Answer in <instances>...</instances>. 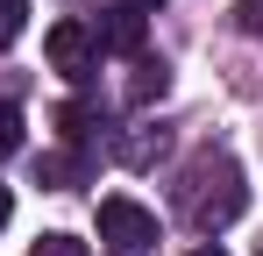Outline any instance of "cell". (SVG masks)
<instances>
[{
	"label": "cell",
	"instance_id": "1",
	"mask_svg": "<svg viewBox=\"0 0 263 256\" xmlns=\"http://www.w3.org/2000/svg\"><path fill=\"white\" fill-rule=\"evenodd\" d=\"M185 207H192V228L220 235L235 213L249 207V185H242V171L228 164V157H199V164H192V192H185Z\"/></svg>",
	"mask_w": 263,
	"mask_h": 256
},
{
	"label": "cell",
	"instance_id": "2",
	"mask_svg": "<svg viewBox=\"0 0 263 256\" xmlns=\"http://www.w3.org/2000/svg\"><path fill=\"white\" fill-rule=\"evenodd\" d=\"M100 235L121 256H142V249H157V213L135 207V199H100Z\"/></svg>",
	"mask_w": 263,
	"mask_h": 256
},
{
	"label": "cell",
	"instance_id": "3",
	"mask_svg": "<svg viewBox=\"0 0 263 256\" xmlns=\"http://www.w3.org/2000/svg\"><path fill=\"white\" fill-rule=\"evenodd\" d=\"M43 50H50V64H57L64 79H86V71H92V57H100V43H92L86 22H57V29L43 36Z\"/></svg>",
	"mask_w": 263,
	"mask_h": 256
},
{
	"label": "cell",
	"instance_id": "4",
	"mask_svg": "<svg viewBox=\"0 0 263 256\" xmlns=\"http://www.w3.org/2000/svg\"><path fill=\"white\" fill-rule=\"evenodd\" d=\"M92 43H100V50H121V57L142 50V7H135V0H128V7H114V14L92 29Z\"/></svg>",
	"mask_w": 263,
	"mask_h": 256
},
{
	"label": "cell",
	"instance_id": "5",
	"mask_svg": "<svg viewBox=\"0 0 263 256\" xmlns=\"http://www.w3.org/2000/svg\"><path fill=\"white\" fill-rule=\"evenodd\" d=\"M164 64H135V85H128V100H157V93H164Z\"/></svg>",
	"mask_w": 263,
	"mask_h": 256
},
{
	"label": "cell",
	"instance_id": "6",
	"mask_svg": "<svg viewBox=\"0 0 263 256\" xmlns=\"http://www.w3.org/2000/svg\"><path fill=\"white\" fill-rule=\"evenodd\" d=\"M22 22H29V0H0V50L22 36Z\"/></svg>",
	"mask_w": 263,
	"mask_h": 256
},
{
	"label": "cell",
	"instance_id": "7",
	"mask_svg": "<svg viewBox=\"0 0 263 256\" xmlns=\"http://www.w3.org/2000/svg\"><path fill=\"white\" fill-rule=\"evenodd\" d=\"M29 256H86V242H79V235H43Z\"/></svg>",
	"mask_w": 263,
	"mask_h": 256
},
{
	"label": "cell",
	"instance_id": "8",
	"mask_svg": "<svg viewBox=\"0 0 263 256\" xmlns=\"http://www.w3.org/2000/svg\"><path fill=\"white\" fill-rule=\"evenodd\" d=\"M14 150H22V114L0 107V157H14Z\"/></svg>",
	"mask_w": 263,
	"mask_h": 256
},
{
	"label": "cell",
	"instance_id": "9",
	"mask_svg": "<svg viewBox=\"0 0 263 256\" xmlns=\"http://www.w3.org/2000/svg\"><path fill=\"white\" fill-rule=\"evenodd\" d=\"M235 22H242L249 36H263V0H242V7H235Z\"/></svg>",
	"mask_w": 263,
	"mask_h": 256
},
{
	"label": "cell",
	"instance_id": "10",
	"mask_svg": "<svg viewBox=\"0 0 263 256\" xmlns=\"http://www.w3.org/2000/svg\"><path fill=\"white\" fill-rule=\"evenodd\" d=\"M7 213H14V192H7V185H0V228H7Z\"/></svg>",
	"mask_w": 263,
	"mask_h": 256
},
{
	"label": "cell",
	"instance_id": "11",
	"mask_svg": "<svg viewBox=\"0 0 263 256\" xmlns=\"http://www.w3.org/2000/svg\"><path fill=\"white\" fill-rule=\"evenodd\" d=\"M192 256H228V249H220V242H206V249H192Z\"/></svg>",
	"mask_w": 263,
	"mask_h": 256
},
{
	"label": "cell",
	"instance_id": "12",
	"mask_svg": "<svg viewBox=\"0 0 263 256\" xmlns=\"http://www.w3.org/2000/svg\"><path fill=\"white\" fill-rule=\"evenodd\" d=\"M135 7H149V0H135Z\"/></svg>",
	"mask_w": 263,
	"mask_h": 256
}]
</instances>
